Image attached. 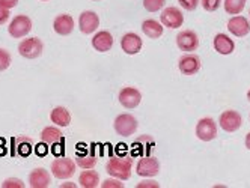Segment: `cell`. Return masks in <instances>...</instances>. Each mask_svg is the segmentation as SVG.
Returning a JSON list of instances; mask_svg holds the SVG:
<instances>
[{"label":"cell","instance_id":"cell-1","mask_svg":"<svg viewBox=\"0 0 250 188\" xmlns=\"http://www.w3.org/2000/svg\"><path fill=\"white\" fill-rule=\"evenodd\" d=\"M133 158L127 155H113L105 164V172L113 178L127 181L131 178Z\"/></svg>","mask_w":250,"mask_h":188},{"label":"cell","instance_id":"cell-2","mask_svg":"<svg viewBox=\"0 0 250 188\" xmlns=\"http://www.w3.org/2000/svg\"><path fill=\"white\" fill-rule=\"evenodd\" d=\"M137 127H139L137 119L130 113H122L116 116L113 122V128L121 137H130V135H133L137 131Z\"/></svg>","mask_w":250,"mask_h":188},{"label":"cell","instance_id":"cell-3","mask_svg":"<svg viewBox=\"0 0 250 188\" xmlns=\"http://www.w3.org/2000/svg\"><path fill=\"white\" fill-rule=\"evenodd\" d=\"M76 169H77L76 161L71 158H66V157H61L51 163L53 176L58 179H68L71 176H74Z\"/></svg>","mask_w":250,"mask_h":188},{"label":"cell","instance_id":"cell-4","mask_svg":"<svg viewBox=\"0 0 250 188\" xmlns=\"http://www.w3.org/2000/svg\"><path fill=\"white\" fill-rule=\"evenodd\" d=\"M32 30V20L27 15H17L9 23L8 32L9 35L15 39H20L26 35H29V32Z\"/></svg>","mask_w":250,"mask_h":188},{"label":"cell","instance_id":"cell-5","mask_svg":"<svg viewBox=\"0 0 250 188\" xmlns=\"http://www.w3.org/2000/svg\"><path fill=\"white\" fill-rule=\"evenodd\" d=\"M44 44L40 38H27L19 44V53L26 59H37L42 55Z\"/></svg>","mask_w":250,"mask_h":188},{"label":"cell","instance_id":"cell-6","mask_svg":"<svg viewBox=\"0 0 250 188\" xmlns=\"http://www.w3.org/2000/svg\"><path fill=\"white\" fill-rule=\"evenodd\" d=\"M196 135L202 142H211L217 137V125L212 117H202L196 125Z\"/></svg>","mask_w":250,"mask_h":188},{"label":"cell","instance_id":"cell-7","mask_svg":"<svg viewBox=\"0 0 250 188\" xmlns=\"http://www.w3.org/2000/svg\"><path fill=\"white\" fill-rule=\"evenodd\" d=\"M160 23H162L165 27H169V29H178L184 24V15L178 8L169 6V8L162 11V15H160Z\"/></svg>","mask_w":250,"mask_h":188},{"label":"cell","instance_id":"cell-8","mask_svg":"<svg viewBox=\"0 0 250 188\" xmlns=\"http://www.w3.org/2000/svg\"><path fill=\"white\" fill-rule=\"evenodd\" d=\"M100 27V17L94 11H83L79 17V29L84 35H91Z\"/></svg>","mask_w":250,"mask_h":188},{"label":"cell","instance_id":"cell-9","mask_svg":"<svg viewBox=\"0 0 250 188\" xmlns=\"http://www.w3.org/2000/svg\"><path fill=\"white\" fill-rule=\"evenodd\" d=\"M136 172L139 176H145V178H152L157 176L160 172V163L155 157L151 155H145L142 157L137 163V169Z\"/></svg>","mask_w":250,"mask_h":188},{"label":"cell","instance_id":"cell-10","mask_svg":"<svg viewBox=\"0 0 250 188\" xmlns=\"http://www.w3.org/2000/svg\"><path fill=\"white\" fill-rule=\"evenodd\" d=\"M219 122H220L222 130H225L228 132H235L240 130V127L243 124V119L237 110H226L220 114Z\"/></svg>","mask_w":250,"mask_h":188},{"label":"cell","instance_id":"cell-11","mask_svg":"<svg viewBox=\"0 0 250 188\" xmlns=\"http://www.w3.org/2000/svg\"><path fill=\"white\" fill-rule=\"evenodd\" d=\"M176 45L181 51H196L199 47V37L193 30H183L176 35Z\"/></svg>","mask_w":250,"mask_h":188},{"label":"cell","instance_id":"cell-12","mask_svg":"<svg viewBox=\"0 0 250 188\" xmlns=\"http://www.w3.org/2000/svg\"><path fill=\"white\" fill-rule=\"evenodd\" d=\"M121 106L125 107V109H136L140 101H142V94L140 91H137L136 88H122L121 92H119V96H118Z\"/></svg>","mask_w":250,"mask_h":188},{"label":"cell","instance_id":"cell-13","mask_svg":"<svg viewBox=\"0 0 250 188\" xmlns=\"http://www.w3.org/2000/svg\"><path fill=\"white\" fill-rule=\"evenodd\" d=\"M142 45H144V42H142V38L137 35V33L128 32L121 38V47L125 55H130V56L137 55L142 50Z\"/></svg>","mask_w":250,"mask_h":188},{"label":"cell","instance_id":"cell-14","mask_svg":"<svg viewBox=\"0 0 250 188\" xmlns=\"http://www.w3.org/2000/svg\"><path fill=\"white\" fill-rule=\"evenodd\" d=\"M201 59L196 55H184L180 62H178V68L184 75H194L201 70Z\"/></svg>","mask_w":250,"mask_h":188},{"label":"cell","instance_id":"cell-15","mask_svg":"<svg viewBox=\"0 0 250 188\" xmlns=\"http://www.w3.org/2000/svg\"><path fill=\"white\" fill-rule=\"evenodd\" d=\"M228 30L234 37L243 38L250 32V23H249V20L246 19V17H241V15L232 17V19L228 21Z\"/></svg>","mask_w":250,"mask_h":188},{"label":"cell","instance_id":"cell-16","mask_svg":"<svg viewBox=\"0 0 250 188\" xmlns=\"http://www.w3.org/2000/svg\"><path fill=\"white\" fill-rule=\"evenodd\" d=\"M51 178L44 167H37L29 173V187L32 188H47L50 187Z\"/></svg>","mask_w":250,"mask_h":188},{"label":"cell","instance_id":"cell-17","mask_svg":"<svg viewBox=\"0 0 250 188\" xmlns=\"http://www.w3.org/2000/svg\"><path fill=\"white\" fill-rule=\"evenodd\" d=\"M53 30H55L58 35L66 37L71 32L74 30V19L69 14H61L58 15L55 21H53Z\"/></svg>","mask_w":250,"mask_h":188},{"label":"cell","instance_id":"cell-18","mask_svg":"<svg viewBox=\"0 0 250 188\" xmlns=\"http://www.w3.org/2000/svg\"><path fill=\"white\" fill-rule=\"evenodd\" d=\"M92 47L97 51H100V53H107V51H110L113 47L112 33L107 30H101L98 33H95V37L92 38Z\"/></svg>","mask_w":250,"mask_h":188},{"label":"cell","instance_id":"cell-19","mask_svg":"<svg viewBox=\"0 0 250 188\" xmlns=\"http://www.w3.org/2000/svg\"><path fill=\"white\" fill-rule=\"evenodd\" d=\"M214 50L223 56H228L230 53H234L235 42L228 35H225V33H219V35H216V38H214Z\"/></svg>","mask_w":250,"mask_h":188},{"label":"cell","instance_id":"cell-20","mask_svg":"<svg viewBox=\"0 0 250 188\" xmlns=\"http://www.w3.org/2000/svg\"><path fill=\"white\" fill-rule=\"evenodd\" d=\"M41 142L51 146L63 143V132L56 127H45L41 131Z\"/></svg>","mask_w":250,"mask_h":188},{"label":"cell","instance_id":"cell-21","mask_svg":"<svg viewBox=\"0 0 250 188\" xmlns=\"http://www.w3.org/2000/svg\"><path fill=\"white\" fill-rule=\"evenodd\" d=\"M142 30H144V33L149 39H158L163 35L165 26L157 20L149 19V20H145L144 23H142Z\"/></svg>","mask_w":250,"mask_h":188},{"label":"cell","instance_id":"cell-22","mask_svg":"<svg viewBox=\"0 0 250 188\" xmlns=\"http://www.w3.org/2000/svg\"><path fill=\"white\" fill-rule=\"evenodd\" d=\"M154 140H152V137H149V135H142V137H137L134 142H133V145H131V148H133V152L134 153H137V155H149V152L152 150V148H154Z\"/></svg>","mask_w":250,"mask_h":188},{"label":"cell","instance_id":"cell-23","mask_svg":"<svg viewBox=\"0 0 250 188\" xmlns=\"http://www.w3.org/2000/svg\"><path fill=\"white\" fill-rule=\"evenodd\" d=\"M50 121L58 127H68L71 124V114L65 107H55L50 112Z\"/></svg>","mask_w":250,"mask_h":188},{"label":"cell","instance_id":"cell-24","mask_svg":"<svg viewBox=\"0 0 250 188\" xmlns=\"http://www.w3.org/2000/svg\"><path fill=\"white\" fill-rule=\"evenodd\" d=\"M79 184L83 188H97L100 185V175L94 169H84L79 176Z\"/></svg>","mask_w":250,"mask_h":188},{"label":"cell","instance_id":"cell-25","mask_svg":"<svg viewBox=\"0 0 250 188\" xmlns=\"http://www.w3.org/2000/svg\"><path fill=\"white\" fill-rule=\"evenodd\" d=\"M14 143H15V150H17V153H20L21 157H27V155H30L32 146H33L32 139H29V137H24V135H21V137H17V139L14 140Z\"/></svg>","mask_w":250,"mask_h":188},{"label":"cell","instance_id":"cell-26","mask_svg":"<svg viewBox=\"0 0 250 188\" xmlns=\"http://www.w3.org/2000/svg\"><path fill=\"white\" fill-rule=\"evenodd\" d=\"M76 164L80 166L82 169H94L97 164V157L92 155V153H77V158H76Z\"/></svg>","mask_w":250,"mask_h":188},{"label":"cell","instance_id":"cell-27","mask_svg":"<svg viewBox=\"0 0 250 188\" xmlns=\"http://www.w3.org/2000/svg\"><path fill=\"white\" fill-rule=\"evenodd\" d=\"M247 0H225V11L230 15H238L243 12Z\"/></svg>","mask_w":250,"mask_h":188},{"label":"cell","instance_id":"cell-28","mask_svg":"<svg viewBox=\"0 0 250 188\" xmlns=\"http://www.w3.org/2000/svg\"><path fill=\"white\" fill-rule=\"evenodd\" d=\"M166 3V0H144V6L148 12H158Z\"/></svg>","mask_w":250,"mask_h":188},{"label":"cell","instance_id":"cell-29","mask_svg":"<svg viewBox=\"0 0 250 188\" xmlns=\"http://www.w3.org/2000/svg\"><path fill=\"white\" fill-rule=\"evenodd\" d=\"M11 65V55L5 48H0V71L8 70Z\"/></svg>","mask_w":250,"mask_h":188},{"label":"cell","instance_id":"cell-30","mask_svg":"<svg viewBox=\"0 0 250 188\" xmlns=\"http://www.w3.org/2000/svg\"><path fill=\"white\" fill-rule=\"evenodd\" d=\"M201 3L204 6L205 11L208 12H214V11H217L222 5V0H201Z\"/></svg>","mask_w":250,"mask_h":188},{"label":"cell","instance_id":"cell-31","mask_svg":"<svg viewBox=\"0 0 250 188\" xmlns=\"http://www.w3.org/2000/svg\"><path fill=\"white\" fill-rule=\"evenodd\" d=\"M23 187H24L23 181L17 179V178H9V179L3 181V184H2V188H23Z\"/></svg>","mask_w":250,"mask_h":188},{"label":"cell","instance_id":"cell-32","mask_svg":"<svg viewBox=\"0 0 250 188\" xmlns=\"http://www.w3.org/2000/svg\"><path fill=\"white\" fill-rule=\"evenodd\" d=\"M101 187H103V188H122L124 184L121 182V179L112 176L110 179H105V181L101 184Z\"/></svg>","mask_w":250,"mask_h":188},{"label":"cell","instance_id":"cell-33","mask_svg":"<svg viewBox=\"0 0 250 188\" xmlns=\"http://www.w3.org/2000/svg\"><path fill=\"white\" fill-rule=\"evenodd\" d=\"M178 3H180L186 11H194L198 8L199 0H178Z\"/></svg>","mask_w":250,"mask_h":188},{"label":"cell","instance_id":"cell-34","mask_svg":"<svg viewBox=\"0 0 250 188\" xmlns=\"http://www.w3.org/2000/svg\"><path fill=\"white\" fill-rule=\"evenodd\" d=\"M9 17H11V14H9V9L3 8V6H0V26L5 24V23L9 20Z\"/></svg>","mask_w":250,"mask_h":188},{"label":"cell","instance_id":"cell-35","mask_svg":"<svg viewBox=\"0 0 250 188\" xmlns=\"http://www.w3.org/2000/svg\"><path fill=\"white\" fill-rule=\"evenodd\" d=\"M160 185L155 181H142L140 184H137L136 188H158Z\"/></svg>","mask_w":250,"mask_h":188},{"label":"cell","instance_id":"cell-36","mask_svg":"<svg viewBox=\"0 0 250 188\" xmlns=\"http://www.w3.org/2000/svg\"><path fill=\"white\" fill-rule=\"evenodd\" d=\"M19 5V0H0V6H3L6 9H12Z\"/></svg>","mask_w":250,"mask_h":188},{"label":"cell","instance_id":"cell-37","mask_svg":"<svg viewBox=\"0 0 250 188\" xmlns=\"http://www.w3.org/2000/svg\"><path fill=\"white\" fill-rule=\"evenodd\" d=\"M37 152H38V155H45L47 149H45V143H44V142H42V145H40V146H38Z\"/></svg>","mask_w":250,"mask_h":188},{"label":"cell","instance_id":"cell-38","mask_svg":"<svg viewBox=\"0 0 250 188\" xmlns=\"http://www.w3.org/2000/svg\"><path fill=\"white\" fill-rule=\"evenodd\" d=\"M246 148H247V149L250 150V132H249V134L246 135Z\"/></svg>","mask_w":250,"mask_h":188},{"label":"cell","instance_id":"cell-39","mask_svg":"<svg viewBox=\"0 0 250 188\" xmlns=\"http://www.w3.org/2000/svg\"><path fill=\"white\" fill-rule=\"evenodd\" d=\"M61 187L63 188V187H76V185H73V182H68V184H63V185H61Z\"/></svg>","mask_w":250,"mask_h":188},{"label":"cell","instance_id":"cell-40","mask_svg":"<svg viewBox=\"0 0 250 188\" xmlns=\"http://www.w3.org/2000/svg\"><path fill=\"white\" fill-rule=\"evenodd\" d=\"M247 99H249V101H250V91H249V92H247Z\"/></svg>","mask_w":250,"mask_h":188},{"label":"cell","instance_id":"cell-41","mask_svg":"<svg viewBox=\"0 0 250 188\" xmlns=\"http://www.w3.org/2000/svg\"><path fill=\"white\" fill-rule=\"evenodd\" d=\"M42 2H48V0H42Z\"/></svg>","mask_w":250,"mask_h":188},{"label":"cell","instance_id":"cell-42","mask_svg":"<svg viewBox=\"0 0 250 188\" xmlns=\"http://www.w3.org/2000/svg\"><path fill=\"white\" fill-rule=\"evenodd\" d=\"M94 2H98V0H94Z\"/></svg>","mask_w":250,"mask_h":188},{"label":"cell","instance_id":"cell-43","mask_svg":"<svg viewBox=\"0 0 250 188\" xmlns=\"http://www.w3.org/2000/svg\"><path fill=\"white\" fill-rule=\"evenodd\" d=\"M249 14H250V11H249Z\"/></svg>","mask_w":250,"mask_h":188}]
</instances>
